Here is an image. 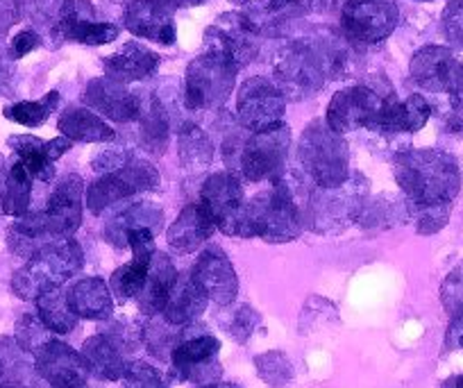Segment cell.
I'll return each instance as SVG.
<instances>
[{
	"instance_id": "f907efd6",
	"label": "cell",
	"mask_w": 463,
	"mask_h": 388,
	"mask_svg": "<svg viewBox=\"0 0 463 388\" xmlns=\"http://www.w3.org/2000/svg\"><path fill=\"white\" fill-rule=\"evenodd\" d=\"M24 14V0H0V34H5Z\"/></svg>"
},
{
	"instance_id": "7dc6e473",
	"label": "cell",
	"mask_w": 463,
	"mask_h": 388,
	"mask_svg": "<svg viewBox=\"0 0 463 388\" xmlns=\"http://www.w3.org/2000/svg\"><path fill=\"white\" fill-rule=\"evenodd\" d=\"M443 30L454 46L463 48V0H449L443 12Z\"/></svg>"
},
{
	"instance_id": "44dd1931",
	"label": "cell",
	"mask_w": 463,
	"mask_h": 388,
	"mask_svg": "<svg viewBox=\"0 0 463 388\" xmlns=\"http://www.w3.org/2000/svg\"><path fill=\"white\" fill-rule=\"evenodd\" d=\"M128 245L132 248V259L116 269L109 279V291L121 302L132 300L144 289L155 257V234L150 230H135L128 234Z\"/></svg>"
},
{
	"instance_id": "3957f363",
	"label": "cell",
	"mask_w": 463,
	"mask_h": 388,
	"mask_svg": "<svg viewBox=\"0 0 463 388\" xmlns=\"http://www.w3.org/2000/svg\"><path fill=\"white\" fill-rule=\"evenodd\" d=\"M305 227V212L298 204L293 186L287 180L278 177L270 191L255 195L250 203L243 204L232 236H261L270 243H288L300 236Z\"/></svg>"
},
{
	"instance_id": "f6af8a7d",
	"label": "cell",
	"mask_w": 463,
	"mask_h": 388,
	"mask_svg": "<svg viewBox=\"0 0 463 388\" xmlns=\"http://www.w3.org/2000/svg\"><path fill=\"white\" fill-rule=\"evenodd\" d=\"M123 382H126V388H171L166 377L150 364H144V361L128 364Z\"/></svg>"
},
{
	"instance_id": "4316f807",
	"label": "cell",
	"mask_w": 463,
	"mask_h": 388,
	"mask_svg": "<svg viewBox=\"0 0 463 388\" xmlns=\"http://www.w3.org/2000/svg\"><path fill=\"white\" fill-rule=\"evenodd\" d=\"M159 55L150 48L141 46V43L130 42L114 55L105 57L102 66H105L107 78L118 80V82H139V80L150 78L159 66Z\"/></svg>"
},
{
	"instance_id": "60d3db41",
	"label": "cell",
	"mask_w": 463,
	"mask_h": 388,
	"mask_svg": "<svg viewBox=\"0 0 463 388\" xmlns=\"http://www.w3.org/2000/svg\"><path fill=\"white\" fill-rule=\"evenodd\" d=\"M184 327H175V325H171L168 320H153V323H148L144 327V343L146 347L150 350V355L159 356V359H166V356H171V352L175 350L177 343L182 341V336H184V332H182Z\"/></svg>"
},
{
	"instance_id": "f546056e",
	"label": "cell",
	"mask_w": 463,
	"mask_h": 388,
	"mask_svg": "<svg viewBox=\"0 0 463 388\" xmlns=\"http://www.w3.org/2000/svg\"><path fill=\"white\" fill-rule=\"evenodd\" d=\"M164 227V212L159 207L150 203H139L132 204L130 209H126L123 213H118L116 218H111L105 227V239L109 241L116 248H126L128 245V234L135 230H150L153 234H157Z\"/></svg>"
},
{
	"instance_id": "5b68a950",
	"label": "cell",
	"mask_w": 463,
	"mask_h": 388,
	"mask_svg": "<svg viewBox=\"0 0 463 388\" xmlns=\"http://www.w3.org/2000/svg\"><path fill=\"white\" fill-rule=\"evenodd\" d=\"M298 157L305 168V175L318 189H336L350 177V153L345 139L329 129L323 120H314L302 132Z\"/></svg>"
},
{
	"instance_id": "4dcf8cb0",
	"label": "cell",
	"mask_w": 463,
	"mask_h": 388,
	"mask_svg": "<svg viewBox=\"0 0 463 388\" xmlns=\"http://www.w3.org/2000/svg\"><path fill=\"white\" fill-rule=\"evenodd\" d=\"M69 305L78 318L87 320H105L114 311L109 284L100 278H87L75 284L71 291H66Z\"/></svg>"
},
{
	"instance_id": "9a60e30c",
	"label": "cell",
	"mask_w": 463,
	"mask_h": 388,
	"mask_svg": "<svg viewBox=\"0 0 463 388\" xmlns=\"http://www.w3.org/2000/svg\"><path fill=\"white\" fill-rule=\"evenodd\" d=\"M52 33L66 42L84 43V46H102L118 39L121 30L111 24L96 19V7L91 0H64L57 14Z\"/></svg>"
},
{
	"instance_id": "bcb514c9",
	"label": "cell",
	"mask_w": 463,
	"mask_h": 388,
	"mask_svg": "<svg viewBox=\"0 0 463 388\" xmlns=\"http://www.w3.org/2000/svg\"><path fill=\"white\" fill-rule=\"evenodd\" d=\"M449 209H452V204H434V207H418V204H411V212L418 222V232L420 234H434V232H439L448 222Z\"/></svg>"
},
{
	"instance_id": "ee69618b",
	"label": "cell",
	"mask_w": 463,
	"mask_h": 388,
	"mask_svg": "<svg viewBox=\"0 0 463 388\" xmlns=\"http://www.w3.org/2000/svg\"><path fill=\"white\" fill-rule=\"evenodd\" d=\"M440 300L454 320H463V261L445 278L440 287Z\"/></svg>"
},
{
	"instance_id": "8fae6325",
	"label": "cell",
	"mask_w": 463,
	"mask_h": 388,
	"mask_svg": "<svg viewBox=\"0 0 463 388\" xmlns=\"http://www.w3.org/2000/svg\"><path fill=\"white\" fill-rule=\"evenodd\" d=\"M260 34L250 21L239 12L221 14L204 33V52L227 62L234 69H243L260 55Z\"/></svg>"
},
{
	"instance_id": "91938a15",
	"label": "cell",
	"mask_w": 463,
	"mask_h": 388,
	"mask_svg": "<svg viewBox=\"0 0 463 388\" xmlns=\"http://www.w3.org/2000/svg\"><path fill=\"white\" fill-rule=\"evenodd\" d=\"M458 345L463 347V332H461V336H458Z\"/></svg>"
},
{
	"instance_id": "680465c9",
	"label": "cell",
	"mask_w": 463,
	"mask_h": 388,
	"mask_svg": "<svg viewBox=\"0 0 463 388\" xmlns=\"http://www.w3.org/2000/svg\"><path fill=\"white\" fill-rule=\"evenodd\" d=\"M454 388H463V374L458 379H454Z\"/></svg>"
},
{
	"instance_id": "7402d4cb",
	"label": "cell",
	"mask_w": 463,
	"mask_h": 388,
	"mask_svg": "<svg viewBox=\"0 0 463 388\" xmlns=\"http://www.w3.org/2000/svg\"><path fill=\"white\" fill-rule=\"evenodd\" d=\"M82 100L91 109L100 111L107 118L116 123H130L139 118L141 98L126 89V84L111 78H96L87 84L82 93Z\"/></svg>"
},
{
	"instance_id": "f1b7e54d",
	"label": "cell",
	"mask_w": 463,
	"mask_h": 388,
	"mask_svg": "<svg viewBox=\"0 0 463 388\" xmlns=\"http://www.w3.org/2000/svg\"><path fill=\"white\" fill-rule=\"evenodd\" d=\"M80 355L87 364L89 374H96L98 379L116 382L126 374V352L116 345L107 334H96V336L87 338Z\"/></svg>"
},
{
	"instance_id": "8992f818",
	"label": "cell",
	"mask_w": 463,
	"mask_h": 388,
	"mask_svg": "<svg viewBox=\"0 0 463 388\" xmlns=\"http://www.w3.org/2000/svg\"><path fill=\"white\" fill-rule=\"evenodd\" d=\"M288 146H291V129L287 123L252 132L243 144L234 171L248 182H275L284 175Z\"/></svg>"
},
{
	"instance_id": "d4e9b609",
	"label": "cell",
	"mask_w": 463,
	"mask_h": 388,
	"mask_svg": "<svg viewBox=\"0 0 463 388\" xmlns=\"http://www.w3.org/2000/svg\"><path fill=\"white\" fill-rule=\"evenodd\" d=\"M430 116L431 105L420 93H413L407 100L384 98V105L377 114L373 129H380V132H418L420 128H425Z\"/></svg>"
},
{
	"instance_id": "f5cc1de1",
	"label": "cell",
	"mask_w": 463,
	"mask_h": 388,
	"mask_svg": "<svg viewBox=\"0 0 463 388\" xmlns=\"http://www.w3.org/2000/svg\"><path fill=\"white\" fill-rule=\"evenodd\" d=\"M341 0H300V5L305 10H314V12H329L338 5Z\"/></svg>"
},
{
	"instance_id": "11a10c76",
	"label": "cell",
	"mask_w": 463,
	"mask_h": 388,
	"mask_svg": "<svg viewBox=\"0 0 463 388\" xmlns=\"http://www.w3.org/2000/svg\"><path fill=\"white\" fill-rule=\"evenodd\" d=\"M5 180H7L5 164H3V157H0V216H3V194H5Z\"/></svg>"
},
{
	"instance_id": "f35d334b",
	"label": "cell",
	"mask_w": 463,
	"mask_h": 388,
	"mask_svg": "<svg viewBox=\"0 0 463 388\" xmlns=\"http://www.w3.org/2000/svg\"><path fill=\"white\" fill-rule=\"evenodd\" d=\"M33 195V175L24 168V164L14 162L7 171L5 194H3V213L14 218H24L30 209Z\"/></svg>"
},
{
	"instance_id": "603a6c76",
	"label": "cell",
	"mask_w": 463,
	"mask_h": 388,
	"mask_svg": "<svg viewBox=\"0 0 463 388\" xmlns=\"http://www.w3.org/2000/svg\"><path fill=\"white\" fill-rule=\"evenodd\" d=\"M126 28L135 37L173 46L175 43V24L173 12L164 0H132L126 7Z\"/></svg>"
},
{
	"instance_id": "e0dca14e",
	"label": "cell",
	"mask_w": 463,
	"mask_h": 388,
	"mask_svg": "<svg viewBox=\"0 0 463 388\" xmlns=\"http://www.w3.org/2000/svg\"><path fill=\"white\" fill-rule=\"evenodd\" d=\"M200 204L212 216L218 230L232 234L246 204V194L237 173H216L207 177L200 189Z\"/></svg>"
},
{
	"instance_id": "9c48e42d",
	"label": "cell",
	"mask_w": 463,
	"mask_h": 388,
	"mask_svg": "<svg viewBox=\"0 0 463 388\" xmlns=\"http://www.w3.org/2000/svg\"><path fill=\"white\" fill-rule=\"evenodd\" d=\"M237 69L218 57L203 52L186 66L184 107L189 111L216 109L230 98Z\"/></svg>"
},
{
	"instance_id": "e575fe53",
	"label": "cell",
	"mask_w": 463,
	"mask_h": 388,
	"mask_svg": "<svg viewBox=\"0 0 463 388\" xmlns=\"http://www.w3.org/2000/svg\"><path fill=\"white\" fill-rule=\"evenodd\" d=\"M10 146L16 153V162L24 164V168L33 175V180L52 182L55 168H52L51 153H48V141H42L30 135H21L12 137Z\"/></svg>"
},
{
	"instance_id": "ffe728a7",
	"label": "cell",
	"mask_w": 463,
	"mask_h": 388,
	"mask_svg": "<svg viewBox=\"0 0 463 388\" xmlns=\"http://www.w3.org/2000/svg\"><path fill=\"white\" fill-rule=\"evenodd\" d=\"M34 370L52 388H84L89 368L82 355L61 341H48L34 352Z\"/></svg>"
},
{
	"instance_id": "ac0fdd59",
	"label": "cell",
	"mask_w": 463,
	"mask_h": 388,
	"mask_svg": "<svg viewBox=\"0 0 463 388\" xmlns=\"http://www.w3.org/2000/svg\"><path fill=\"white\" fill-rule=\"evenodd\" d=\"M84 182L80 175H69L55 186L51 200H48L46 212L39 213L43 222V230L55 239H69L82 222L84 207Z\"/></svg>"
},
{
	"instance_id": "d6a6232c",
	"label": "cell",
	"mask_w": 463,
	"mask_h": 388,
	"mask_svg": "<svg viewBox=\"0 0 463 388\" xmlns=\"http://www.w3.org/2000/svg\"><path fill=\"white\" fill-rule=\"evenodd\" d=\"M61 135L71 141H82V144H107V141H114V129L89 109H66L60 116V123H57Z\"/></svg>"
},
{
	"instance_id": "c3c4849f",
	"label": "cell",
	"mask_w": 463,
	"mask_h": 388,
	"mask_svg": "<svg viewBox=\"0 0 463 388\" xmlns=\"http://www.w3.org/2000/svg\"><path fill=\"white\" fill-rule=\"evenodd\" d=\"M257 323H260V316L250 307H239L237 314L232 316V323H225V332L232 334L239 343H243L257 327Z\"/></svg>"
},
{
	"instance_id": "b9f144b4",
	"label": "cell",
	"mask_w": 463,
	"mask_h": 388,
	"mask_svg": "<svg viewBox=\"0 0 463 388\" xmlns=\"http://www.w3.org/2000/svg\"><path fill=\"white\" fill-rule=\"evenodd\" d=\"M257 370H260L261 379L273 386H284V383L291 382L293 370L291 364H288L287 356L282 352H269V355L257 356Z\"/></svg>"
},
{
	"instance_id": "5bb4252c",
	"label": "cell",
	"mask_w": 463,
	"mask_h": 388,
	"mask_svg": "<svg viewBox=\"0 0 463 388\" xmlns=\"http://www.w3.org/2000/svg\"><path fill=\"white\" fill-rule=\"evenodd\" d=\"M384 98L368 87H347L334 93L327 107L325 123L336 135H345L353 129L368 128L373 129L377 114L382 111Z\"/></svg>"
},
{
	"instance_id": "7c38bea8",
	"label": "cell",
	"mask_w": 463,
	"mask_h": 388,
	"mask_svg": "<svg viewBox=\"0 0 463 388\" xmlns=\"http://www.w3.org/2000/svg\"><path fill=\"white\" fill-rule=\"evenodd\" d=\"M395 0H345L341 10L343 33L359 43H380L398 28Z\"/></svg>"
},
{
	"instance_id": "d6986e66",
	"label": "cell",
	"mask_w": 463,
	"mask_h": 388,
	"mask_svg": "<svg viewBox=\"0 0 463 388\" xmlns=\"http://www.w3.org/2000/svg\"><path fill=\"white\" fill-rule=\"evenodd\" d=\"M189 275L191 279L203 289L204 296H207L209 300L216 302V305H232L234 298H237V270L232 266L230 257H227L221 248H216V245H212V248H207L204 252H200V257L195 259V264Z\"/></svg>"
},
{
	"instance_id": "52a82bcc",
	"label": "cell",
	"mask_w": 463,
	"mask_h": 388,
	"mask_svg": "<svg viewBox=\"0 0 463 388\" xmlns=\"http://www.w3.org/2000/svg\"><path fill=\"white\" fill-rule=\"evenodd\" d=\"M366 182L359 177L350 180L336 189H316L309 195L305 209V221L314 232H338L362 216L366 204Z\"/></svg>"
},
{
	"instance_id": "4fadbf2b",
	"label": "cell",
	"mask_w": 463,
	"mask_h": 388,
	"mask_svg": "<svg viewBox=\"0 0 463 388\" xmlns=\"http://www.w3.org/2000/svg\"><path fill=\"white\" fill-rule=\"evenodd\" d=\"M284 109H287V98L273 80L257 75V78L246 80L239 89V123L248 132H261V129L282 123Z\"/></svg>"
},
{
	"instance_id": "816d5d0a",
	"label": "cell",
	"mask_w": 463,
	"mask_h": 388,
	"mask_svg": "<svg viewBox=\"0 0 463 388\" xmlns=\"http://www.w3.org/2000/svg\"><path fill=\"white\" fill-rule=\"evenodd\" d=\"M64 0H34V10L43 16V19H55L60 14V7Z\"/></svg>"
},
{
	"instance_id": "d590c367",
	"label": "cell",
	"mask_w": 463,
	"mask_h": 388,
	"mask_svg": "<svg viewBox=\"0 0 463 388\" xmlns=\"http://www.w3.org/2000/svg\"><path fill=\"white\" fill-rule=\"evenodd\" d=\"M177 155L186 171H203L213 159V144L203 128L184 123L177 135Z\"/></svg>"
},
{
	"instance_id": "db71d44e",
	"label": "cell",
	"mask_w": 463,
	"mask_h": 388,
	"mask_svg": "<svg viewBox=\"0 0 463 388\" xmlns=\"http://www.w3.org/2000/svg\"><path fill=\"white\" fill-rule=\"evenodd\" d=\"M168 7H195V5H203L207 0H164Z\"/></svg>"
},
{
	"instance_id": "484cf974",
	"label": "cell",
	"mask_w": 463,
	"mask_h": 388,
	"mask_svg": "<svg viewBox=\"0 0 463 388\" xmlns=\"http://www.w3.org/2000/svg\"><path fill=\"white\" fill-rule=\"evenodd\" d=\"M216 230V222L212 221L203 204H186L177 221L168 227V248L177 254H191L209 239Z\"/></svg>"
},
{
	"instance_id": "7a4b0ae2",
	"label": "cell",
	"mask_w": 463,
	"mask_h": 388,
	"mask_svg": "<svg viewBox=\"0 0 463 388\" xmlns=\"http://www.w3.org/2000/svg\"><path fill=\"white\" fill-rule=\"evenodd\" d=\"M395 180L418 207L452 204L461 189L457 162L440 150H404L393 162Z\"/></svg>"
},
{
	"instance_id": "6f0895ef",
	"label": "cell",
	"mask_w": 463,
	"mask_h": 388,
	"mask_svg": "<svg viewBox=\"0 0 463 388\" xmlns=\"http://www.w3.org/2000/svg\"><path fill=\"white\" fill-rule=\"evenodd\" d=\"M232 5H248V3H250V0H230Z\"/></svg>"
},
{
	"instance_id": "30bf717a",
	"label": "cell",
	"mask_w": 463,
	"mask_h": 388,
	"mask_svg": "<svg viewBox=\"0 0 463 388\" xmlns=\"http://www.w3.org/2000/svg\"><path fill=\"white\" fill-rule=\"evenodd\" d=\"M411 78L427 91L448 93L452 114L463 116V62L457 60L449 48H420L411 60Z\"/></svg>"
},
{
	"instance_id": "836d02e7",
	"label": "cell",
	"mask_w": 463,
	"mask_h": 388,
	"mask_svg": "<svg viewBox=\"0 0 463 388\" xmlns=\"http://www.w3.org/2000/svg\"><path fill=\"white\" fill-rule=\"evenodd\" d=\"M171 137V123L164 109L162 100L157 96H150L148 100H141L139 111V139L144 150L150 155H164Z\"/></svg>"
},
{
	"instance_id": "277c9868",
	"label": "cell",
	"mask_w": 463,
	"mask_h": 388,
	"mask_svg": "<svg viewBox=\"0 0 463 388\" xmlns=\"http://www.w3.org/2000/svg\"><path fill=\"white\" fill-rule=\"evenodd\" d=\"M82 248L73 239H57L30 257L28 264L12 278V289L24 300H37L48 291L61 289L82 270Z\"/></svg>"
},
{
	"instance_id": "681fc988",
	"label": "cell",
	"mask_w": 463,
	"mask_h": 388,
	"mask_svg": "<svg viewBox=\"0 0 463 388\" xmlns=\"http://www.w3.org/2000/svg\"><path fill=\"white\" fill-rule=\"evenodd\" d=\"M39 46H42V37H39L34 30H24V33H19L12 39V57H14V60H21V57H25L28 52L37 51Z\"/></svg>"
},
{
	"instance_id": "6da1fadb",
	"label": "cell",
	"mask_w": 463,
	"mask_h": 388,
	"mask_svg": "<svg viewBox=\"0 0 463 388\" xmlns=\"http://www.w3.org/2000/svg\"><path fill=\"white\" fill-rule=\"evenodd\" d=\"M343 51L336 42L300 39L291 42L275 57V84L284 98L302 100L325 87L329 78L341 75Z\"/></svg>"
},
{
	"instance_id": "9f6ffc18",
	"label": "cell",
	"mask_w": 463,
	"mask_h": 388,
	"mask_svg": "<svg viewBox=\"0 0 463 388\" xmlns=\"http://www.w3.org/2000/svg\"><path fill=\"white\" fill-rule=\"evenodd\" d=\"M198 388H241V386H237V383H221V382H216V383H207V386H198Z\"/></svg>"
},
{
	"instance_id": "cb8c5ba5",
	"label": "cell",
	"mask_w": 463,
	"mask_h": 388,
	"mask_svg": "<svg viewBox=\"0 0 463 388\" xmlns=\"http://www.w3.org/2000/svg\"><path fill=\"white\" fill-rule=\"evenodd\" d=\"M300 0H255L243 12L260 37H282L296 21L305 16Z\"/></svg>"
},
{
	"instance_id": "ba28073f",
	"label": "cell",
	"mask_w": 463,
	"mask_h": 388,
	"mask_svg": "<svg viewBox=\"0 0 463 388\" xmlns=\"http://www.w3.org/2000/svg\"><path fill=\"white\" fill-rule=\"evenodd\" d=\"M162 177H159L157 168L150 162L130 155L128 162L116 171L105 173L100 180L93 182L87 189V207L91 213H102L111 204L121 203V200L132 198L144 191L157 189Z\"/></svg>"
},
{
	"instance_id": "83f0119b",
	"label": "cell",
	"mask_w": 463,
	"mask_h": 388,
	"mask_svg": "<svg viewBox=\"0 0 463 388\" xmlns=\"http://www.w3.org/2000/svg\"><path fill=\"white\" fill-rule=\"evenodd\" d=\"M177 270L173 266L171 257L164 252H155L153 264H150L148 278H146L144 289L137 296L139 300V309L148 316H157L159 311H164L168 298H171L173 289L177 284Z\"/></svg>"
},
{
	"instance_id": "74e56055",
	"label": "cell",
	"mask_w": 463,
	"mask_h": 388,
	"mask_svg": "<svg viewBox=\"0 0 463 388\" xmlns=\"http://www.w3.org/2000/svg\"><path fill=\"white\" fill-rule=\"evenodd\" d=\"M28 352L14 338L0 336V388L25 386L33 365L28 361Z\"/></svg>"
},
{
	"instance_id": "7bdbcfd3",
	"label": "cell",
	"mask_w": 463,
	"mask_h": 388,
	"mask_svg": "<svg viewBox=\"0 0 463 388\" xmlns=\"http://www.w3.org/2000/svg\"><path fill=\"white\" fill-rule=\"evenodd\" d=\"M51 341V329L39 320V316H24L16 325V343L25 352H37Z\"/></svg>"
},
{
	"instance_id": "1f68e13d",
	"label": "cell",
	"mask_w": 463,
	"mask_h": 388,
	"mask_svg": "<svg viewBox=\"0 0 463 388\" xmlns=\"http://www.w3.org/2000/svg\"><path fill=\"white\" fill-rule=\"evenodd\" d=\"M209 298L204 296L203 289L191 279V275L186 278H177L175 289H173L171 298H168L166 307H164V320H168L175 327H186V325L195 323L200 316L207 309Z\"/></svg>"
},
{
	"instance_id": "ab89813d",
	"label": "cell",
	"mask_w": 463,
	"mask_h": 388,
	"mask_svg": "<svg viewBox=\"0 0 463 388\" xmlns=\"http://www.w3.org/2000/svg\"><path fill=\"white\" fill-rule=\"evenodd\" d=\"M60 105V93L51 91L42 98V100H25V102H16V105L7 107L5 116L14 123L25 125V128H39L48 120V116L57 109Z\"/></svg>"
},
{
	"instance_id": "2e32d148",
	"label": "cell",
	"mask_w": 463,
	"mask_h": 388,
	"mask_svg": "<svg viewBox=\"0 0 463 388\" xmlns=\"http://www.w3.org/2000/svg\"><path fill=\"white\" fill-rule=\"evenodd\" d=\"M218 350H221V343L209 334L182 336L175 350L171 352L173 370L184 382H198L200 386L216 383V379L221 377V365L216 361Z\"/></svg>"
},
{
	"instance_id": "8d00e7d4",
	"label": "cell",
	"mask_w": 463,
	"mask_h": 388,
	"mask_svg": "<svg viewBox=\"0 0 463 388\" xmlns=\"http://www.w3.org/2000/svg\"><path fill=\"white\" fill-rule=\"evenodd\" d=\"M37 314L39 320L55 334H69L78 325V316L73 314L66 291H61V289H55V291H48L37 298Z\"/></svg>"
}]
</instances>
